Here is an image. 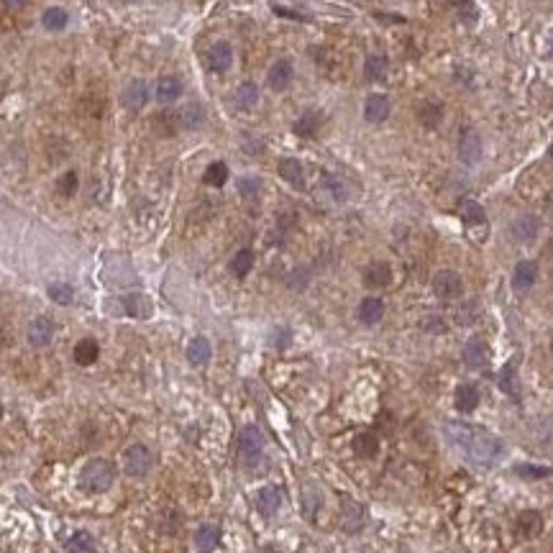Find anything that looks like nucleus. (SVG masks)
Instances as JSON below:
<instances>
[{"instance_id": "1", "label": "nucleus", "mask_w": 553, "mask_h": 553, "mask_svg": "<svg viewBox=\"0 0 553 553\" xmlns=\"http://www.w3.org/2000/svg\"><path fill=\"white\" fill-rule=\"evenodd\" d=\"M446 438L448 443H454L461 454L466 456L471 464L479 466H492L500 456H502V440L490 436L482 428L466 426V423H446Z\"/></svg>"}, {"instance_id": "2", "label": "nucleus", "mask_w": 553, "mask_h": 553, "mask_svg": "<svg viewBox=\"0 0 553 553\" xmlns=\"http://www.w3.org/2000/svg\"><path fill=\"white\" fill-rule=\"evenodd\" d=\"M113 476H115V469L110 461L92 459L82 466L77 484H80V490L87 492V495H100V492H106L108 487L113 484Z\"/></svg>"}, {"instance_id": "3", "label": "nucleus", "mask_w": 553, "mask_h": 553, "mask_svg": "<svg viewBox=\"0 0 553 553\" xmlns=\"http://www.w3.org/2000/svg\"><path fill=\"white\" fill-rule=\"evenodd\" d=\"M262 448H264V438L259 428L248 426L241 431V438H239V459H241L243 466H254L256 461L262 459Z\"/></svg>"}, {"instance_id": "4", "label": "nucleus", "mask_w": 553, "mask_h": 553, "mask_svg": "<svg viewBox=\"0 0 553 553\" xmlns=\"http://www.w3.org/2000/svg\"><path fill=\"white\" fill-rule=\"evenodd\" d=\"M433 292L440 300H456L464 295V279L454 269H440L433 274Z\"/></svg>"}, {"instance_id": "5", "label": "nucleus", "mask_w": 553, "mask_h": 553, "mask_svg": "<svg viewBox=\"0 0 553 553\" xmlns=\"http://www.w3.org/2000/svg\"><path fill=\"white\" fill-rule=\"evenodd\" d=\"M151 451L144 443H134V446L128 448L126 454H123V469H126V474L131 476H146L151 471Z\"/></svg>"}, {"instance_id": "6", "label": "nucleus", "mask_w": 553, "mask_h": 553, "mask_svg": "<svg viewBox=\"0 0 553 553\" xmlns=\"http://www.w3.org/2000/svg\"><path fill=\"white\" fill-rule=\"evenodd\" d=\"M208 70L215 72V75H223V72L231 70V64H234V49H231V44L228 42H218L213 44L210 49H208Z\"/></svg>"}, {"instance_id": "7", "label": "nucleus", "mask_w": 553, "mask_h": 553, "mask_svg": "<svg viewBox=\"0 0 553 553\" xmlns=\"http://www.w3.org/2000/svg\"><path fill=\"white\" fill-rule=\"evenodd\" d=\"M26 338H29V343L34 348L49 346L51 338H54V323H51V318H46V315H39V318L31 320Z\"/></svg>"}, {"instance_id": "8", "label": "nucleus", "mask_w": 553, "mask_h": 553, "mask_svg": "<svg viewBox=\"0 0 553 553\" xmlns=\"http://www.w3.org/2000/svg\"><path fill=\"white\" fill-rule=\"evenodd\" d=\"M292 75H295V70H292L290 59H276V62L269 67V72H267V85H269L274 92H284L290 87Z\"/></svg>"}, {"instance_id": "9", "label": "nucleus", "mask_w": 553, "mask_h": 553, "mask_svg": "<svg viewBox=\"0 0 553 553\" xmlns=\"http://www.w3.org/2000/svg\"><path fill=\"white\" fill-rule=\"evenodd\" d=\"M464 364L469 369H487L490 367V346L482 338H471L464 346Z\"/></svg>"}, {"instance_id": "10", "label": "nucleus", "mask_w": 553, "mask_h": 553, "mask_svg": "<svg viewBox=\"0 0 553 553\" xmlns=\"http://www.w3.org/2000/svg\"><path fill=\"white\" fill-rule=\"evenodd\" d=\"M484 154V146H482V139H479V134H474V131H464L459 139V156L464 164H476L479 159H482Z\"/></svg>"}, {"instance_id": "11", "label": "nucleus", "mask_w": 553, "mask_h": 553, "mask_svg": "<svg viewBox=\"0 0 553 553\" xmlns=\"http://www.w3.org/2000/svg\"><path fill=\"white\" fill-rule=\"evenodd\" d=\"M364 118L369 123H382L390 118V98L382 95V92H374L369 95L367 103H364Z\"/></svg>"}, {"instance_id": "12", "label": "nucleus", "mask_w": 553, "mask_h": 553, "mask_svg": "<svg viewBox=\"0 0 553 553\" xmlns=\"http://www.w3.org/2000/svg\"><path fill=\"white\" fill-rule=\"evenodd\" d=\"M538 279V264L530 262V259H523V262L515 264V272H512V287L518 292H528Z\"/></svg>"}, {"instance_id": "13", "label": "nucleus", "mask_w": 553, "mask_h": 553, "mask_svg": "<svg viewBox=\"0 0 553 553\" xmlns=\"http://www.w3.org/2000/svg\"><path fill=\"white\" fill-rule=\"evenodd\" d=\"M510 234L515 236V241H520V243L535 241L540 234V220L535 218V215H520V218L510 226Z\"/></svg>"}, {"instance_id": "14", "label": "nucleus", "mask_w": 553, "mask_h": 553, "mask_svg": "<svg viewBox=\"0 0 553 553\" xmlns=\"http://www.w3.org/2000/svg\"><path fill=\"white\" fill-rule=\"evenodd\" d=\"M121 98H123V106H126L128 110H141V108L146 106V100H149V87H146L144 80H134V82L123 90Z\"/></svg>"}, {"instance_id": "15", "label": "nucleus", "mask_w": 553, "mask_h": 553, "mask_svg": "<svg viewBox=\"0 0 553 553\" xmlns=\"http://www.w3.org/2000/svg\"><path fill=\"white\" fill-rule=\"evenodd\" d=\"M515 530H518L520 538H535V535L543 530V518H540V512H533V510L520 512L518 520H515Z\"/></svg>"}, {"instance_id": "16", "label": "nucleus", "mask_w": 553, "mask_h": 553, "mask_svg": "<svg viewBox=\"0 0 553 553\" xmlns=\"http://www.w3.org/2000/svg\"><path fill=\"white\" fill-rule=\"evenodd\" d=\"M390 282H392V267L390 264L374 262L364 269V284H367V287L379 290V287H387Z\"/></svg>"}, {"instance_id": "17", "label": "nucleus", "mask_w": 553, "mask_h": 553, "mask_svg": "<svg viewBox=\"0 0 553 553\" xmlns=\"http://www.w3.org/2000/svg\"><path fill=\"white\" fill-rule=\"evenodd\" d=\"M210 356H213V346H210V341L205 336H198V338L190 341V346H187V362L192 367H205L210 362Z\"/></svg>"}, {"instance_id": "18", "label": "nucleus", "mask_w": 553, "mask_h": 553, "mask_svg": "<svg viewBox=\"0 0 553 553\" xmlns=\"http://www.w3.org/2000/svg\"><path fill=\"white\" fill-rule=\"evenodd\" d=\"M456 210H459V218L466 226H484L487 223V213H484V208L476 200H461Z\"/></svg>"}, {"instance_id": "19", "label": "nucleus", "mask_w": 553, "mask_h": 553, "mask_svg": "<svg viewBox=\"0 0 553 553\" xmlns=\"http://www.w3.org/2000/svg\"><path fill=\"white\" fill-rule=\"evenodd\" d=\"M384 318V303L379 298H364L359 305V320L364 326H376Z\"/></svg>"}, {"instance_id": "20", "label": "nucleus", "mask_w": 553, "mask_h": 553, "mask_svg": "<svg viewBox=\"0 0 553 553\" xmlns=\"http://www.w3.org/2000/svg\"><path fill=\"white\" fill-rule=\"evenodd\" d=\"M276 172H279V177H282L284 182H290L292 187H303V184H305V170H303V164H300L298 159H282L279 167H276Z\"/></svg>"}, {"instance_id": "21", "label": "nucleus", "mask_w": 553, "mask_h": 553, "mask_svg": "<svg viewBox=\"0 0 553 553\" xmlns=\"http://www.w3.org/2000/svg\"><path fill=\"white\" fill-rule=\"evenodd\" d=\"M320 126H323V113L307 110V113H303L298 121H295V134L303 136V139H312V136L320 131Z\"/></svg>"}, {"instance_id": "22", "label": "nucleus", "mask_w": 553, "mask_h": 553, "mask_svg": "<svg viewBox=\"0 0 553 553\" xmlns=\"http://www.w3.org/2000/svg\"><path fill=\"white\" fill-rule=\"evenodd\" d=\"M454 405L459 412H474L479 405V390L474 384H461L454 395Z\"/></svg>"}, {"instance_id": "23", "label": "nucleus", "mask_w": 553, "mask_h": 553, "mask_svg": "<svg viewBox=\"0 0 553 553\" xmlns=\"http://www.w3.org/2000/svg\"><path fill=\"white\" fill-rule=\"evenodd\" d=\"M387 70H390V59L384 54H369L367 62H364V75L371 82H382L387 77Z\"/></svg>"}, {"instance_id": "24", "label": "nucleus", "mask_w": 553, "mask_h": 553, "mask_svg": "<svg viewBox=\"0 0 553 553\" xmlns=\"http://www.w3.org/2000/svg\"><path fill=\"white\" fill-rule=\"evenodd\" d=\"M279 504H282V495H279L276 487H264V490L256 495V507H259V512L267 515V518L279 510Z\"/></svg>"}, {"instance_id": "25", "label": "nucleus", "mask_w": 553, "mask_h": 553, "mask_svg": "<svg viewBox=\"0 0 553 553\" xmlns=\"http://www.w3.org/2000/svg\"><path fill=\"white\" fill-rule=\"evenodd\" d=\"M179 95H182V82L174 75L159 77V82H156V98L162 100V103H174Z\"/></svg>"}, {"instance_id": "26", "label": "nucleus", "mask_w": 553, "mask_h": 553, "mask_svg": "<svg viewBox=\"0 0 553 553\" xmlns=\"http://www.w3.org/2000/svg\"><path fill=\"white\" fill-rule=\"evenodd\" d=\"M177 121H179V126L190 128V131L203 126V121H205V108L200 106V103H187V106L177 113Z\"/></svg>"}, {"instance_id": "27", "label": "nucleus", "mask_w": 553, "mask_h": 553, "mask_svg": "<svg viewBox=\"0 0 553 553\" xmlns=\"http://www.w3.org/2000/svg\"><path fill=\"white\" fill-rule=\"evenodd\" d=\"M218 543H220V530L215 525H203V528H198V533H195V546H198V551L210 553L218 548Z\"/></svg>"}, {"instance_id": "28", "label": "nucleus", "mask_w": 553, "mask_h": 553, "mask_svg": "<svg viewBox=\"0 0 553 553\" xmlns=\"http://www.w3.org/2000/svg\"><path fill=\"white\" fill-rule=\"evenodd\" d=\"M354 451L362 456V459H374V456L379 454V438H376L371 431L359 433L354 438Z\"/></svg>"}, {"instance_id": "29", "label": "nucleus", "mask_w": 553, "mask_h": 553, "mask_svg": "<svg viewBox=\"0 0 553 553\" xmlns=\"http://www.w3.org/2000/svg\"><path fill=\"white\" fill-rule=\"evenodd\" d=\"M98 356H100L98 341L85 338V341H80L77 346H75V362H77L80 367H90V364H95V362H98Z\"/></svg>"}, {"instance_id": "30", "label": "nucleus", "mask_w": 553, "mask_h": 553, "mask_svg": "<svg viewBox=\"0 0 553 553\" xmlns=\"http://www.w3.org/2000/svg\"><path fill=\"white\" fill-rule=\"evenodd\" d=\"M234 103H236V108H241V110L254 108L256 103H259V87H256L254 82H241V85L236 87Z\"/></svg>"}, {"instance_id": "31", "label": "nucleus", "mask_w": 553, "mask_h": 553, "mask_svg": "<svg viewBox=\"0 0 553 553\" xmlns=\"http://www.w3.org/2000/svg\"><path fill=\"white\" fill-rule=\"evenodd\" d=\"M497 382H500V390L504 392V395H510V398H518L520 395V384H518V371H515V364H507V367L500 371V376H497Z\"/></svg>"}, {"instance_id": "32", "label": "nucleus", "mask_w": 553, "mask_h": 553, "mask_svg": "<svg viewBox=\"0 0 553 553\" xmlns=\"http://www.w3.org/2000/svg\"><path fill=\"white\" fill-rule=\"evenodd\" d=\"M320 187H323V192H326L333 203H343V200L348 198V190H346V184H343V179L333 177V174H326V177L320 179Z\"/></svg>"}, {"instance_id": "33", "label": "nucleus", "mask_w": 553, "mask_h": 553, "mask_svg": "<svg viewBox=\"0 0 553 553\" xmlns=\"http://www.w3.org/2000/svg\"><path fill=\"white\" fill-rule=\"evenodd\" d=\"M123 305H126L128 315H134V318H149L151 315V303L149 298H144V295H128L123 300Z\"/></svg>"}, {"instance_id": "34", "label": "nucleus", "mask_w": 553, "mask_h": 553, "mask_svg": "<svg viewBox=\"0 0 553 553\" xmlns=\"http://www.w3.org/2000/svg\"><path fill=\"white\" fill-rule=\"evenodd\" d=\"M418 118L423 126H438L440 118H443V106H440V103H433V100H426V103L418 108Z\"/></svg>"}, {"instance_id": "35", "label": "nucleus", "mask_w": 553, "mask_h": 553, "mask_svg": "<svg viewBox=\"0 0 553 553\" xmlns=\"http://www.w3.org/2000/svg\"><path fill=\"white\" fill-rule=\"evenodd\" d=\"M42 23L46 31H62L70 23V15H67L64 8H49V11H44Z\"/></svg>"}, {"instance_id": "36", "label": "nucleus", "mask_w": 553, "mask_h": 553, "mask_svg": "<svg viewBox=\"0 0 553 553\" xmlns=\"http://www.w3.org/2000/svg\"><path fill=\"white\" fill-rule=\"evenodd\" d=\"M203 179H205L210 187H223L228 179V164L226 162H213L208 164L205 174H203Z\"/></svg>"}, {"instance_id": "37", "label": "nucleus", "mask_w": 553, "mask_h": 553, "mask_svg": "<svg viewBox=\"0 0 553 553\" xmlns=\"http://www.w3.org/2000/svg\"><path fill=\"white\" fill-rule=\"evenodd\" d=\"M251 267H254V254H251L248 248H241V251L231 259V272H234L236 276H246L248 272H251Z\"/></svg>"}, {"instance_id": "38", "label": "nucleus", "mask_w": 553, "mask_h": 553, "mask_svg": "<svg viewBox=\"0 0 553 553\" xmlns=\"http://www.w3.org/2000/svg\"><path fill=\"white\" fill-rule=\"evenodd\" d=\"M67 551L70 553H95V543H92V535L87 533H77L67 540Z\"/></svg>"}, {"instance_id": "39", "label": "nucleus", "mask_w": 553, "mask_h": 553, "mask_svg": "<svg viewBox=\"0 0 553 553\" xmlns=\"http://www.w3.org/2000/svg\"><path fill=\"white\" fill-rule=\"evenodd\" d=\"M49 298L57 303V305H70L72 298H75V287L67 282H57L49 287Z\"/></svg>"}, {"instance_id": "40", "label": "nucleus", "mask_w": 553, "mask_h": 553, "mask_svg": "<svg viewBox=\"0 0 553 553\" xmlns=\"http://www.w3.org/2000/svg\"><path fill=\"white\" fill-rule=\"evenodd\" d=\"M515 474L525 476V479H543V476L551 474V469L548 466H533V464H518V466H515Z\"/></svg>"}, {"instance_id": "41", "label": "nucleus", "mask_w": 553, "mask_h": 553, "mask_svg": "<svg viewBox=\"0 0 553 553\" xmlns=\"http://www.w3.org/2000/svg\"><path fill=\"white\" fill-rule=\"evenodd\" d=\"M259 190H262V182H259L256 177H241L239 179V192H241V198L256 200Z\"/></svg>"}, {"instance_id": "42", "label": "nucleus", "mask_w": 553, "mask_h": 553, "mask_svg": "<svg viewBox=\"0 0 553 553\" xmlns=\"http://www.w3.org/2000/svg\"><path fill=\"white\" fill-rule=\"evenodd\" d=\"M75 190H77V172H67L57 182V192L64 195V198H70V195H75Z\"/></svg>"}, {"instance_id": "43", "label": "nucleus", "mask_w": 553, "mask_h": 553, "mask_svg": "<svg viewBox=\"0 0 553 553\" xmlns=\"http://www.w3.org/2000/svg\"><path fill=\"white\" fill-rule=\"evenodd\" d=\"M474 318H476L474 303H466V305H461L459 310H456V323H459V326H471Z\"/></svg>"}, {"instance_id": "44", "label": "nucleus", "mask_w": 553, "mask_h": 553, "mask_svg": "<svg viewBox=\"0 0 553 553\" xmlns=\"http://www.w3.org/2000/svg\"><path fill=\"white\" fill-rule=\"evenodd\" d=\"M461 21L464 23H476V6L474 3H469V0H464V3H461Z\"/></svg>"}, {"instance_id": "45", "label": "nucleus", "mask_w": 553, "mask_h": 553, "mask_svg": "<svg viewBox=\"0 0 553 553\" xmlns=\"http://www.w3.org/2000/svg\"><path fill=\"white\" fill-rule=\"evenodd\" d=\"M0 3H3L8 11H21V8L29 3V0H0Z\"/></svg>"}, {"instance_id": "46", "label": "nucleus", "mask_w": 553, "mask_h": 553, "mask_svg": "<svg viewBox=\"0 0 553 553\" xmlns=\"http://www.w3.org/2000/svg\"><path fill=\"white\" fill-rule=\"evenodd\" d=\"M548 57H551V59H553V34H551V36H548Z\"/></svg>"}, {"instance_id": "47", "label": "nucleus", "mask_w": 553, "mask_h": 553, "mask_svg": "<svg viewBox=\"0 0 553 553\" xmlns=\"http://www.w3.org/2000/svg\"><path fill=\"white\" fill-rule=\"evenodd\" d=\"M548 156L553 159V141H551V146H548Z\"/></svg>"}, {"instance_id": "48", "label": "nucleus", "mask_w": 553, "mask_h": 553, "mask_svg": "<svg viewBox=\"0 0 553 553\" xmlns=\"http://www.w3.org/2000/svg\"><path fill=\"white\" fill-rule=\"evenodd\" d=\"M126 3H141V0H126Z\"/></svg>"}, {"instance_id": "49", "label": "nucleus", "mask_w": 553, "mask_h": 553, "mask_svg": "<svg viewBox=\"0 0 553 553\" xmlns=\"http://www.w3.org/2000/svg\"><path fill=\"white\" fill-rule=\"evenodd\" d=\"M0 418H3V405H0Z\"/></svg>"}, {"instance_id": "50", "label": "nucleus", "mask_w": 553, "mask_h": 553, "mask_svg": "<svg viewBox=\"0 0 553 553\" xmlns=\"http://www.w3.org/2000/svg\"><path fill=\"white\" fill-rule=\"evenodd\" d=\"M551 351H553V338H551Z\"/></svg>"}, {"instance_id": "51", "label": "nucleus", "mask_w": 553, "mask_h": 553, "mask_svg": "<svg viewBox=\"0 0 553 553\" xmlns=\"http://www.w3.org/2000/svg\"><path fill=\"white\" fill-rule=\"evenodd\" d=\"M551 218H553V208H551Z\"/></svg>"}]
</instances>
